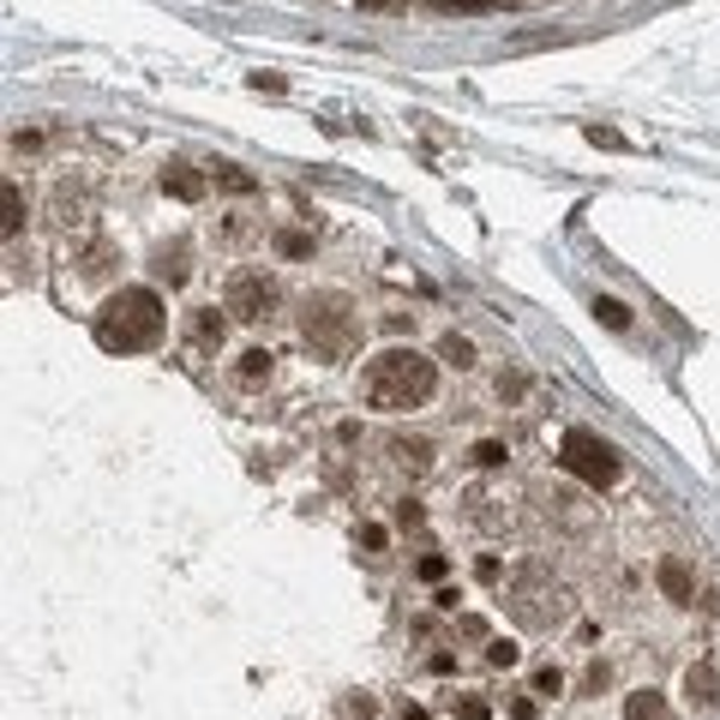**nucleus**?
Segmentation results:
<instances>
[{"mask_svg": "<svg viewBox=\"0 0 720 720\" xmlns=\"http://www.w3.org/2000/svg\"><path fill=\"white\" fill-rule=\"evenodd\" d=\"M438 390V360H426L421 348H385L360 367V402L385 414H409L421 402H433Z\"/></svg>", "mask_w": 720, "mask_h": 720, "instance_id": "obj_1", "label": "nucleus"}, {"mask_svg": "<svg viewBox=\"0 0 720 720\" xmlns=\"http://www.w3.org/2000/svg\"><path fill=\"white\" fill-rule=\"evenodd\" d=\"M163 331H168V312L156 288H120L97 312V343L108 355H144V348L163 343Z\"/></svg>", "mask_w": 720, "mask_h": 720, "instance_id": "obj_2", "label": "nucleus"}, {"mask_svg": "<svg viewBox=\"0 0 720 720\" xmlns=\"http://www.w3.org/2000/svg\"><path fill=\"white\" fill-rule=\"evenodd\" d=\"M300 336H307L312 355L324 360H348L360 343V312L348 307V295L324 288V295H307L300 300Z\"/></svg>", "mask_w": 720, "mask_h": 720, "instance_id": "obj_3", "label": "nucleus"}, {"mask_svg": "<svg viewBox=\"0 0 720 720\" xmlns=\"http://www.w3.org/2000/svg\"><path fill=\"white\" fill-rule=\"evenodd\" d=\"M511 613L523 618L528 630H553L558 618L570 613V594L558 589V582L547 577V570H535V565H528L523 577L511 582Z\"/></svg>", "mask_w": 720, "mask_h": 720, "instance_id": "obj_4", "label": "nucleus"}, {"mask_svg": "<svg viewBox=\"0 0 720 720\" xmlns=\"http://www.w3.org/2000/svg\"><path fill=\"white\" fill-rule=\"evenodd\" d=\"M558 463H565L577 480H589V487H613V480H618V450L606 445L601 433H589V426H570V433H565Z\"/></svg>", "mask_w": 720, "mask_h": 720, "instance_id": "obj_5", "label": "nucleus"}, {"mask_svg": "<svg viewBox=\"0 0 720 720\" xmlns=\"http://www.w3.org/2000/svg\"><path fill=\"white\" fill-rule=\"evenodd\" d=\"M222 307H229L234 319L258 324V319H270V312L283 307V288H277V277H265V270H234Z\"/></svg>", "mask_w": 720, "mask_h": 720, "instance_id": "obj_6", "label": "nucleus"}, {"mask_svg": "<svg viewBox=\"0 0 720 720\" xmlns=\"http://www.w3.org/2000/svg\"><path fill=\"white\" fill-rule=\"evenodd\" d=\"M163 193H175L180 205H193V198H205V175H198L193 163H168L163 168Z\"/></svg>", "mask_w": 720, "mask_h": 720, "instance_id": "obj_7", "label": "nucleus"}, {"mask_svg": "<svg viewBox=\"0 0 720 720\" xmlns=\"http://www.w3.org/2000/svg\"><path fill=\"white\" fill-rule=\"evenodd\" d=\"M187 270H193V265H187V246H156V253H151V277H156V283H168V288H180V283H187Z\"/></svg>", "mask_w": 720, "mask_h": 720, "instance_id": "obj_8", "label": "nucleus"}, {"mask_svg": "<svg viewBox=\"0 0 720 720\" xmlns=\"http://www.w3.org/2000/svg\"><path fill=\"white\" fill-rule=\"evenodd\" d=\"M660 594L679 601V606L696 601V582H691V565H684V558H660Z\"/></svg>", "mask_w": 720, "mask_h": 720, "instance_id": "obj_9", "label": "nucleus"}, {"mask_svg": "<svg viewBox=\"0 0 720 720\" xmlns=\"http://www.w3.org/2000/svg\"><path fill=\"white\" fill-rule=\"evenodd\" d=\"M390 463L397 468H409V475H426V468H433V445H426V438H390Z\"/></svg>", "mask_w": 720, "mask_h": 720, "instance_id": "obj_10", "label": "nucleus"}, {"mask_svg": "<svg viewBox=\"0 0 720 720\" xmlns=\"http://www.w3.org/2000/svg\"><path fill=\"white\" fill-rule=\"evenodd\" d=\"M684 696H691L696 708L715 703V696H720V672L708 667V660H703V667H691V672H684Z\"/></svg>", "mask_w": 720, "mask_h": 720, "instance_id": "obj_11", "label": "nucleus"}, {"mask_svg": "<svg viewBox=\"0 0 720 720\" xmlns=\"http://www.w3.org/2000/svg\"><path fill=\"white\" fill-rule=\"evenodd\" d=\"M625 720H672V708L660 691H637V696H625Z\"/></svg>", "mask_w": 720, "mask_h": 720, "instance_id": "obj_12", "label": "nucleus"}, {"mask_svg": "<svg viewBox=\"0 0 720 720\" xmlns=\"http://www.w3.org/2000/svg\"><path fill=\"white\" fill-rule=\"evenodd\" d=\"M7 217H0V234H7V241H13L18 229H25V193H18V180H7Z\"/></svg>", "mask_w": 720, "mask_h": 720, "instance_id": "obj_13", "label": "nucleus"}, {"mask_svg": "<svg viewBox=\"0 0 720 720\" xmlns=\"http://www.w3.org/2000/svg\"><path fill=\"white\" fill-rule=\"evenodd\" d=\"M594 319H601L606 331H630V307L613 300V295H594Z\"/></svg>", "mask_w": 720, "mask_h": 720, "instance_id": "obj_14", "label": "nucleus"}, {"mask_svg": "<svg viewBox=\"0 0 720 720\" xmlns=\"http://www.w3.org/2000/svg\"><path fill=\"white\" fill-rule=\"evenodd\" d=\"M438 360H450V367H475V343H468V336H457V331H450L445 343H438Z\"/></svg>", "mask_w": 720, "mask_h": 720, "instance_id": "obj_15", "label": "nucleus"}, {"mask_svg": "<svg viewBox=\"0 0 720 720\" xmlns=\"http://www.w3.org/2000/svg\"><path fill=\"white\" fill-rule=\"evenodd\" d=\"M217 187H222V193H253L258 180H253V175H246V168H241V163H217Z\"/></svg>", "mask_w": 720, "mask_h": 720, "instance_id": "obj_16", "label": "nucleus"}, {"mask_svg": "<svg viewBox=\"0 0 720 720\" xmlns=\"http://www.w3.org/2000/svg\"><path fill=\"white\" fill-rule=\"evenodd\" d=\"M241 378H246V385L270 378V348H246V355H241Z\"/></svg>", "mask_w": 720, "mask_h": 720, "instance_id": "obj_17", "label": "nucleus"}, {"mask_svg": "<svg viewBox=\"0 0 720 720\" xmlns=\"http://www.w3.org/2000/svg\"><path fill=\"white\" fill-rule=\"evenodd\" d=\"M277 253H283V258H307L312 253V234L307 229H283V234H277Z\"/></svg>", "mask_w": 720, "mask_h": 720, "instance_id": "obj_18", "label": "nucleus"}, {"mask_svg": "<svg viewBox=\"0 0 720 720\" xmlns=\"http://www.w3.org/2000/svg\"><path fill=\"white\" fill-rule=\"evenodd\" d=\"M193 336H198V343H222V319H217V307L193 319Z\"/></svg>", "mask_w": 720, "mask_h": 720, "instance_id": "obj_19", "label": "nucleus"}, {"mask_svg": "<svg viewBox=\"0 0 720 720\" xmlns=\"http://www.w3.org/2000/svg\"><path fill=\"white\" fill-rule=\"evenodd\" d=\"M504 457H511V450H504L499 438H480V445H475V463H480V468H499Z\"/></svg>", "mask_w": 720, "mask_h": 720, "instance_id": "obj_20", "label": "nucleus"}, {"mask_svg": "<svg viewBox=\"0 0 720 720\" xmlns=\"http://www.w3.org/2000/svg\"><path fill=\"white\" fill-rule=\"evenodd\" d=\"M535 691L540 696H558V691H565V672H558V667H540L535 672Z\"/></svg>", "mask_w": 720, "mask_h": 720, "instance_id": "obj_21", "label": "nucleus"}, {"mask_svg": "<svg viewBox=\"0 0 720 720\" xmlns=\"http://www.w3.org/2000/svg\"><path fill=\"white\" fill-rule=\"evenodd\" d=\"M445 570H450L445 553H426V558H421V577H426V582H445Z\"/></svg>", "mask_w": 720, "mask_h": 720, "instance_id": "obj_22", "label": "nucleus"}, {"mask_svg": "<svg viewBox=\"0 0 720 720\" xmlns=\"http://www.w3.org/2000/svg\"><path fill=\"white\" fill-rule=\"evenodd\" d=\"M487 660H492L499 672H504V667H516V643H504V637H499V643L487 648Z\"/></svg>", "mask_w": 720, "mask_h": 720, "instance_id": "obj_23", "label": "nucleus"}, {"mask_svg": "<svg viewBox=\"0 0 720 720\" xmlns=\"http://www.w3.org/2000/svg\"><path fill=\"white\" fill-rule=\"evenodd\" d=\"M589 144H606V151H625V139H618L613 127H589Z\"/></svg>", "mask_w": 720, "mask_h": 720, "instance_id": "obj_24", "label": "nucleus"}, {"mask_svg": "<svg viewBox=\"0 0 720 720\" xmlns=\"http://www.w3.org/2000/svg\"><path fill=\"white\" fill-rule=\"evenodd\" d=\"M438 7H445V13H487L492 0H438Z\"/></svg>", "mask_w": 720, "mask_h": 720, "instance_id": "obj_25", "label": "nucleus"}, {"mask_svg": "<svg viewBox=\"0 0 720 720\" xmlns=\"http://www.w3.org/2000/svg\"><path fill=\"white\" fill-rule=\"evenodd\" d=\"M457 715H463V720H487V703H480V696H463V703H457Z\"/></svg>", "mask_w": 720, "mask_h": 720, "instance_id": "obj_26", "label": "nucleus"}, {"mask_svg": "<svg viewBox=\"0 0 720 720\" xmlns=\"http://www.w3.org/2000/svg\"><path fill=\"white\" fill-rule=\"evenodd\" d=\"M360 547H367V553H385V528H360Z\"/></svg>", "mask_w": 720, "mask_h": 720, "instance_id": "obj_27", "label": "nucleus"}, {"mask_svg": "<svg viewBox=\"0 0 720 720\" xmlns=\"http://www.w3.org/2000/svg\"><path fill=\"white\" fill-rule=\"evenodd\" d=\"M373 708H378L373 696H348V715H355V720H367V715H373Z\"/></svg>", "mask_w": 720, "mask_h": 720, "instance_id": "obj_28", "label": "nucleus"}, {"mask_svg": "<svg viewBox=\"0 0 720 720\" xmlns=\"http://www.w3.org/2000/svg\"><path fill=\"white\" fill-rule=\"evenodd\" d=\"M402 720H433L426 708H414V703H402Z\"/></svg>", "mask_w": 720, "mask_h": 720, "instance_id": "obj_29", "label": "nucleus"}, {"mask_svg": "<svg viewBox=\"0 0 720 720\" xmlns=\"http://www.w3.org/2000/svg\"><path fill=\"white\" fill-rule=\"evenodd\" d=\"M360 7H397V0H360Z\"/></svg>", "mask_w": 720, "mask_h": 720, "instance_id": "obj_30", "label": "nucleus"}]
</instances>
